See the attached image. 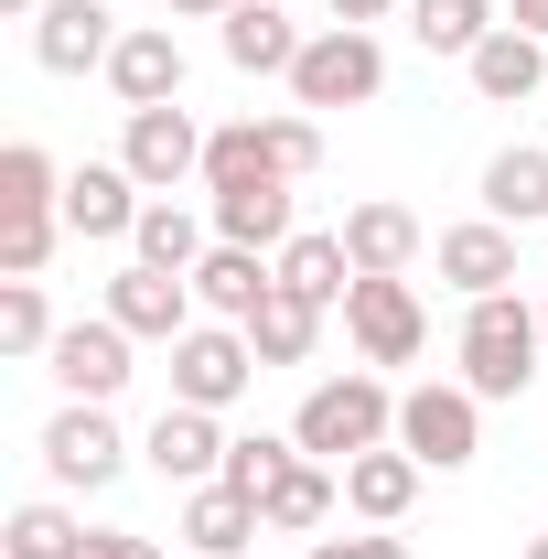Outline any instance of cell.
<instances>
[{"instance_id": "1", "label": "cell", "mask_w": 548, "mask_h": 559, "mask_svg": "<svg viewBox=\"0 0 548 559\" xmlns=\"http://www.w3.org/2000/svg\"><path fill=\"white\" fill-rule=\"evenodd\" d=\"M452 355H463V388H474L484 409H495V399H527V388L548 377V323H538V301H516V290L463 301Z\"/></svg>"}, {"instance_id": "2", "label": "cell", "mask_w": 548, "mask_h": 559, "mask_svg": "<svg viewBox=\"0 0 548 559\" xmlns=\"http://www.w3.org/2000/svg\"><path fill=\"white\" fill-rule=\"evenodd\" d=\"M290 441L312 452V463H355V452H377V441H398V388L377 377V366H344V377H312L301 388V409H290Z\"/></svg>"}, {"instance_id": "3", "label": "cell", "mask_w": 548, "mask_h": 559, "mask_svg": "<svg viewBox=\"0 0 548 559\" xmlns=\"http://www.w3.org/2000/svg\"><path fill=\"white\" fill-rule=\"evenodd\" d=\"M33 452H44V485H55V495H108V485L140 463V441L97 409V399H65V409L44 419V441H33Z\"/></svg>"}, {"instance_id": "4", "label": "cell", "mask_w": 548, "mask_h": 559, "mask_svg": "<svg viewBox=\"0 0 548 559\" xmlns=\"http://www.w3.org/2000/svg\"><path fill=\"white\" fill-rule=\"evenodd\" d=\"M388 97V44L377 33H355V22H323L312 44H301V66H290V108H377Z\"/></svg>"}, {"instance_id": "5", "label": "cell", "mask_w": 548, "mask_h": 559, "mask_svg": "<svg viewBox=\"0 0 548 559\" xmlns=\"http://www.w3.org/2000/svg\"><path fill=\"white\" fill-rule=\"evenodd\" d=\"M398 452H419L430 474H463L484 452V399L463 388V377H419V388H398Z\"/></svg>"}, {"instance_id": "6", "label": "cell", "mask_w": 548, "mask_h": 559, "mask_svg": "<svg viewBox=\"0 0 548 559\" xmlns=\"http://www.w3.org/2000/svg\"><path fill=\"white\" fill-rule=\"evenodd\" d=\"M162 355H172V399H183V409H215V419L270 377L259 345H248V323H194L183 345H162Z\"/></svg>"}, {"instance_id": "7", "label": "cell", "mask_w": 548, "mask_h": 559, "mask_svg": "<svg viewBox=\"0 0 548 559\" xmlns=\"http://www.w3.org/2000/svg\"><path fill=\"white\" fill-rule=\"evenodd\" d=\"M344 334L355 355L388 377V366H419L430 355V301H419V280H355L344 290Z\"/></svg>"}, {"instance_id": "8", "label": "cell", "mask_w": 548, "mask_h": 559, "mask_svg": "<svg viewBox=\"0 0 548 559\" xmlns=\"http://www.w3.org/2000/svg\"><path fill=\"white\" fill-rule=\"evenodd\" d=\"M205 119L172 97V108H130L119 119V162L140 173V194H183V183H205Z\"/></svg>"}, {"instance_id": "9", "label": "cell", "mask_w": 548, "mask_h": 559, "mask_svg": "<svg viewBox=\"0 0 548 559\" xmlns=\"http://www.w3.org/2000/svg\"><path fill=\"white\" fill-rule=\"evenodd\" d=\"M119 334H140V345H183L194 323H205V301H194V280L183 270H151V259H130V270L108 280V301H97Z\"/></svg>"}, {"instance_id": "10", "label": "cell", "mask_w": 548, "mask_h": 559, "mask_svg": "<svg viewBox=\"0 0 548 559\" xmlns=\"http://www.w3.org/2000/svg\"><path fill=\"white\" fill-rule=\"evenodd\" d=\"M226 441H237V430H226L215 409H183V399H162V419L140 430V463H151L172 495H194V485H215V474H226Z\"/></svg>"}, {"instance_id": "11", "label": "cell", "mask_w": 548, "mask_h": 559, "mask_svg": "<svg viewBox=\"0 0 548 559\" xmlns=\"http://www.w3.org/2000/svg\"><path fill=\"white\" fill-rule=\"evenodd\" d=\"M119 0H44V22H33V66L44 75H108L119 55Z\"/></svg>"}, {"instance_id": "12", "label": "cell", "mask_w": 548, "mask_h": 559, "mask_svg": "<svg viewBox=\"0 0 548 559\" xmlns=\"http://www.w3.org/2000/svg\"><path fill=\"white\" fill-rule=\"evenodd\" d=\"M130 355H140V334H119L108 312H86V323H65V334H55L44 377H55L65 399H97V409H108V399L130 388Z\"/></svg>"}, {"instance_id": "13", "label": "cell", "mask_w": 548, "mask_h": 559, "mask_svg": "<svg viewBox=\"0 0 548 559\" xmlns=\"http://www.w3.org/2000/svg\"><path fill=\"white\" fill-rule=\"evenodd\" d=\"M140 173L108 151V162H75L65 173V237H86V248H130V226H140Z\"/></svg>"}, {"instance_id": "14", "label": "cell", "mask_w": 548, "mask_h": 559, "mask_svg": "<svg viewBox=\"0 0 548 559\" xmlns=\"http://www.w3.org/2000/svg\"><path fill=\"white\" fill-rule=\"evenodd\" d=\"M430 270L452 280L463 301H495V290H516V226H495V215H463V226H441L430 237Z\"/></svg>"}, {"instance_id": "15", "label": "cell", "mask_w": 548, "mask_h": 559, "mask_svg": "<svg viewBox=\"0 0 548 559\" xmlns=\"http://www.w3.org/2000/svg\"><path fill=\"white\" fill-rule=\"evenodd\" d=\"M344 259H355V280H409L430 259V226L398 194H366V205H344Z\"/></svg>"}, {"instance_id": "16", "label": "cell", "mask_w": 548, "mask_h": 559, "mask_svg": "<svg viewBox=\"0 0 548 559\" xmlns=\"http://www.w3.org/2000/svg\"><path fill=\"white\" fill-rule=\"evenodd\" d=\"M108 97H119V119L183 97V44H172V22H130V33H119V55H108Z\"/></svg>"}, {"instance_id": "17", "label": "cell", "mask_w": 548, "mask_h": 559, "mask_svg": "<svg viewBox=\"0 0 548 559\" xmlns=\"http://www.w3.org/2000/svg\"><path fill=\"white\" fill-rule=\"evenodd\" d=\"M419 485H430V463L398 452V441H377V452L344 463V516H355V527H398V516L419 506Z\"/></svg>"}, {"instance_id": "18", "label": "cell", "mask_w": 548, "mask_h": 559, "mask_svg": "<svg viewBox=\"0 0 548 559\" xmlns=\"http://www.w3.org/2000/svg\"><path fill=\"white\" fill-rule=\"evenodd\" d=\"M270 290H279V259H270V248H226V237H215L205 259H194V301H205V323H259Z\"/></svg>"}, {"instance_id": "19", "label": "cell", "mask_w": 548, "mask_h": 559, "mask_svg": "<svg viewBox=\"0 0 548 559\" xmlns=\"http://www.w3.org/2000/svg\"><path fill=\"white\" fill-rule=\"evenodd\" d=\"M215 44H226V66H237V75H290L312 33L290 22V0H237V11L215 22Z\"/></svg>"}, {"instance_id": "20", "label": "cell", "mask_w": 548, "mask_h": 559, "mask_svg": "<svg viewBox=\"0 0 548 559\" xmlns=\"http://www.w3.org/2000/svg\"><path fill=\"white\" fill-rule=\"evenodd\" d=\"M205 215H215V237H226V248H290V237H301V194H290V183H237V194H205Z\"/></svg>"}, {"instance_id": "21", "label": "cell", "mask_w": 548, "mask_h": 559, "mask_svg": "<svg viewBox=\"0 0 548 559\" xmlns=\"http://www.w3.org/2000/svg\"><path fill=\"white\" fill-rule=\"evenodd\" d=\"M259 516H270V538H323V527L344 516V474L301 452V463H290V474H279V485L259 495Z\"/></svg>"}, {"instance_id": "22", "label": "cell", "mask_w": 548, "mask_h": 559, "mask_svg": "<svg viewBox=\"0 0 548 559\" xmlns=\"http://www.w3.org/2000/svg\"><path fill=\"white\" fill-rule=\"evenodd\" d=\"M463 75H474L484 108H527V97L548 86V44L505 22V33H484V44H474V66H463Z\"/></svg>"}, {"instance_id": "23", "label": "cell", "mask_w": 548, "mask_h": 559, "mask_svg": "<svg viewBox=\"0 0 548 559\" xmlns=\"http://www.w3.org/2000/svg\"><path fill=\"white\" fill-rule=\"evenodd\" d=\"M248 538H270L259 495H237V485H194V495H183V549H194V559H237Z\"/></svg>"}, {"instance_id": "24", "label": "cell", "mask_w": 548, "mask_h": 559, "mask_svg": "<svg viewBox=\"0 0 548 559\" xmlns=\"http://www.w3.org/2000/svg\"><path fill=\"white\" fill-rule=\"evenodd\" d=\"M279 290H290V301H312V312H344V290H355L344 226H301V237L279 248Z\"/></svg>"}, {"instance_id": "25", "label": "cell", "mask_w": 548, "mask_h": 559, "mask_svg": "<svg viewBox=\"0 0 548 559\" xmlns=\"http://www.w3.org/2000/svg\"><path fill=\"white\" fill-rule=\"evenodd\" d=\"M215 248V215H194L183 194H151L140 205V226H130V259H151V270H183L194 280V259Z\"/></svg>"}, {"instance_id": "26", "label": "cell", "mask_w": 548, "mask_h": 559, "mask_svg": "<svg viewBox=\"0 0 548 559\" xmlns=\"http://www.w3.org/2000/svg\"><path fill=\"white\" fill-rule=\"evenodd\" d=\"M484 215H495V226H538L548 215V151L538 140H505V151L484 162Z\"/></svg>"}, {"instance_id": "27", "label": "cell", "mask_w": 548, "mask_h": 559, "mask_svg": "<svg viewBox=\"0 0 548 559\" xmlns=\"http://www.w3.org/2000/svg\"><path fill=\"white\" fill-rule=\"evenodd\" d=\"M409 33H419V55H452V66H474L484 33H505V0H409Z\"/></svg>"}, {"instance_id": "28", "label": "cell", "mask_w": 548, "mask_h": 559, "mask_svg": "<svg viewBox=\"0 0 548 559\" xmlns=\"http://www.w3.org/2000/svg\"><path fill=\"white\" fill-rule=\"evenodd\" d=\"M86 549V516H75L65 495H33V506H11V527H0V559H75Z\"/></svg>"}, {"instance_id": "29", "label": "cell", "mask_w": 548, "mask_h": 559, "mask_svg": "<svg viewBox=\"0 0 548 559\" xmlns=\"http://www.w3.org/2000/svg\"><path fill=\"white\" fill-rule=\"evenodd\" d=\"M0 215H65V162L44 140H11L0 151Z\"/></svg>"}, {"instance_id": "30", "label": "cell", "mask_w": 548, "mask_h": 559, "mask_svg": "<svg viewBox=\"0 0 548 559\" xmlns=\"http://www.w3.org/2000/svg\"><path fill=\"white\" fill-rule=\"evenodd\" d=\"M323 323H334V312H312V301H290V290H270V301H259V323H248V345H259V366H312V345H323Z\"/></svg>"}, {"instance_id": "31", "label": "cell", "mask_w": 548, "mask_h": 559, "mask_svg": "<svg viewBox=\"0 0 548 559\" xmlns=\"http://www.w3.org/2000/svg\"><path fill=\"white\" fill-rule=\"evenodd\" d=\"M55 334H65V323H55L44 280H0V355H11V366H44Z\"/></svg>"}, {"instance_id": "32", "label": "cell", "mask_w": 548, "mask_h": 559, "mask_svg": "<svg viewBox=\"0 0 548 559\" xmlns=\"http://www.w3.org/2000/svg\"><path fill=\"white\" fill-rule=\"evenodd\" d=\"M290 463H301V441H290V430H237V441H226V474H215V485L270 495L279 474H290Z\"/></svg>"}, {"instance_id": "33", "label": "cell", "mask_w": 548, "mask_h": 559, "mask_svg": "<svg viewBox=\"0 0 548 559\" xmlns=\"http://www.w3.org/2000/svg\"><path fill=\"white\" fill-rule=\"evenodd\" d=\"M65 248V215H0V280H44Z\"/></svg>"}, {"instance_id": "34", "label": "cell", "mask_w": 548, "mask_h": 559, "mask_svg": "<svg viewBox=\"0 0 548 559\" xmlns=\"http://www.w3.org/2000/svg\"><path fill=\"white\" fill-rule=\"evenodd\" d=\"M270 151H279V173H290V183H301V173H323V119H312V108H279V119H270Z\"/></svg>"}, {"instance_id": "35", "label": "cell", "mask_w": 548, "mask_h": 559, "mask_svg": "<svg viewBox=\"0 0 548 559\" xmlns=\"http://www.w3.org/2000/svg\"><path fill=\"white\" fill-rule=\"evenodd\" d=\"M75 559H162V538H140V527H86Z\"/></svg>"}, {"instance_id": "36", "label": "cell", "mask_w": 548, "mask_h": 559, "mask_svg": "<svg viewBox=\"0 0 548 559\" xmlns=\"http://www.w3.org/2000/svg\"><path fill=\"white\" fill-rule=\"evenodd\" d=\"M301 559H366V527H344V538L323 527V538H301Z\"/></svg>"}, {"instance_id": "37", "label": "cell", "mask_w": 548, "mask_h": 559, "mask_svg": "<svg viewBox=\"0 0 548 559\" xmlns=\"http://www.w3.org/2000/svg\"><path fill=\"white\" fill-rule=\"evenodd\" d=\"M323 11H334V22H355V33H377V22H388L398 0H323Z\"/></svg>"}, {"instance_id": "38", "label": "cell", "mask_w": 548, "mask_h": 559, "mask_svg": "<svg viewBox=\"0 0 548 559\" xmlns=\"http://www.w3.org/2000/svg\"><path fill=\"white\" fill-rule=\"evenodd\" d=\"M237 0H162V22H226Z\"/></svg>"}, {"instance_id": "39", "label": "cell", "mask_w": 548, "mask_h": 559, "mask_svg": "<svg viewBox=\"0 0 548 559\" xmlns=\"http://www.w3.org/2000/svg\"><path fill=\"white\" fill-rule=\"evenodd\" d=\"M505 22H516V33H538V44H548V0H505Z\"/></svg>"}, {"instance_id": "40", "label": "cell", "mask_w": 548, "mask_h": 559, "mask_svg": "<svg viewBox=\"0 0 548 559\" xmlns=\"http://www.w3.org/2000/svg\"><path fill=\"white\" fill-rule=\"evenodd\" d=\"M0 11H11V22H44V0H0Z\"/></svg>"}, {"instance_id": "41", "label": "cell", "mask_w": 548, "mask_h": 559, "mask_svg": "<svg viewBox=\"0 0 548 559\" xmlns=\"http://www.w3.org/2000/svg\"><path fill=\"white\" fill-rule=\"evenodd\" d=\"M527 559H548V538H527Z\"/></svg>"}, {"instance_id": "42", "label": "cell", "mask_w": 548, "mask_h": 559, "mask_svg": "<svg viewBox=\"0 0 548 559\" xmlns=\"http://www.w3.org/2000/svg\"><path fill=\"white\" fill-rule=\"evenodd\" d=\"M538 323H548V280H538Z\"/></svg>"}]
</instances>
